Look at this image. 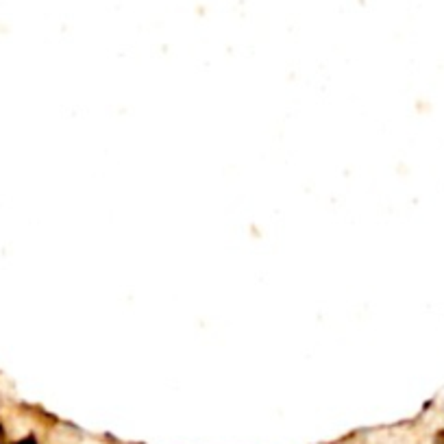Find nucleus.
I'll return each instance as SVG.
<instances>
[{
  "instance_id": "obj_3",
  "label": "nucleus",
  "mask_w": 444,
  "mask_h": 444,
  "mask_svg": "<svg viewBox=\"0 0 444 444\" xmlns=\"http://www.w3.org/2000/svg\"><path fill=\"white\" fill-rule=\"evenodd\" d=\"M5 433V429H3V425H0V436H3Z\"/></svg>"
},
{
  "instance_id": "obj_1",
  "label": "nucleus",
  "mask_w": 444,
  "mask_h": 444,
  "mask_svg": "<svg viewBox=\"0 0 444 444\" xmlns=\"http://www.w3.org/2000/svg\"><path fill=\"white\" fill-rule=\"evenodd\" d=\"M433 444H444V429L436 433V440H433Z\"/></svg>"
},
{
  "instance_id": "obj_2",
  "label": "nucleus",
  "mask_w": 444,
  "mask_h": 444,
  "mask_svg": "<svg viewBox=\"0 0 444 444\" xmlns=\"http://www.w3.org/2000/svg\"><path fill=\"white\" fill-rule=\"evenodd\" d=\"M15 444H37V442H35V438H33V436H29V438L20 440V442H15Z\"/></svg>"
}]
</instances>
